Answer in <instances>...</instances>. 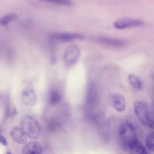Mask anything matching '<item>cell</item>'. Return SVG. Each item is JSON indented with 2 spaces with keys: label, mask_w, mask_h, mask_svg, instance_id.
Masks as SVG:
<instances>
[{
  "label": "cell",
  "mask_w": 154,
  "mask_h": 154,
  "mask_svg": "<svg viewBox=\"0 0 154 154\" xmlns=\"http://www.w3.org/2000/svg\"><path fill=\"white\" fill-rule=\"evenodd\" d=\"M80 55V51L75 45H71L65 49L63 55L64 61L68 66L74 65L78 60Z\"/></svg>",
  "instance_id": "cell-4"
},
{
  "label": "cell",
  "mask_w": 154,
  "mask_h": 154,
  "mask_svg": "<svg viewBox=\"0 0 154 154\" xmlns=\"http://www.w3.org/2000/svg\"><path fill=\"white\" fill-rule=\"evenodd\" d=\"M43 151L42 145L36 142H31L27 143L23 147L22 154H41Z\"/></svg>",
  "instance_id": "cell-7"
},
{
  "label": "cell",
  "mask_w": 154,
  "mask_h": 154,
  "mask_svg": "<svg viewBox=\"0 0 154 154\" xmlns=\"http://www.w3.org/2000/svg\"><path fill=\"white\" fill-rule=\"evenodd\" d=\"M2 94L0 91V100L2 98Z\"/></svg>",
  "instance_id": "cell-17"
},
{
  "label": "cell",
  "mask_w": 154,
  "mask_h": 154,
  "mask_svg": "<svg viewBox=\"0 0 154 154\" xmlns=\"http://www.w3.org/2000/svg\"><path fill=\"white\" fill-rule=\"evenodd\" d=\"M21 128L26 135L32 139L38 138L41 133V128L38 122L32 116L26 115L21 121Z\"/></svg>",
  "instance_id": "cell-1"
},
{
  "label": "cell",
  "mask_w": 154,
  "mask_h": 154,
  "mask_svg": "<svg viewBox=\"0 0 154 154\" xmlns=\"http://www.w3.org/2000/svg\"><path fill=\"white\" fill-rule=\"evenodd\" d=\"M146 144L148 148L153 152L154 149V134L153 131L149 132L146 139Z\"/></svg>",
  "instance_id": "cell-13"
},
{
  "label": "cell",
  "mask_w": 154,
  "mask_h": 154,
  "mask_svg": "<svg viewBox=\"0 0 154 154\" xmlns=\"http://www.w3.org/2000/svg\"><path fill=\"white\" fill-rule=\"evenodd\" d=\"M143 24V21L140 20L125 18L116 21L114 23V26L116 29H122L129 27L140 26Z\"/></svg>",
  "instance_id": "cell-5"
},
{
  "label": "cell",
  "mask_w": 154,
  "mask_h": 154,
  "mask_svg": "<svg viewBox=\"0 0 154 154\" xmlns=\"http://www.w3.org/2000/svg\"><path fill=\"white\" fill-rule=\"evenodd\" d=\"M128 78L130 84L134 89L140 90L142 89L143 83L137 76L133 74H130Z\"/></svg>",
  "instance_id": "cell-11"
},
{
  "label": "cell",
  "mask_w": 154,
  "mask_h": 154,
  "mask_svg": "<svg viewBox=\"0 0 154 154\" xmlns=\"http://www.w3.org/2000/svg\"><path fill=\"white\" fill-rule=\"evenodd\" d=\"M25 87L22 91L21 98L23 103L26 105L32 106L37 101V96L31 84L26 82Z\"/></svg>",
  "instance_id": "cell-3"
},
{
  "label": "cell",
  "mask_w": 154,
  "mask_h": 154,
  "mask_svg": "<svg viewBox=\"0 0 154 154\" xmlns=\"http://www.w3.org/2000/svg\"><path fill=\"white\" fill-rule=\"evenodd\" d=\"M11 135L13 140L16 143L20 144H24L27 141L26 134L21 128L14 127L11 131Z\"/></svg>",
  "instance_id": "cell-9"
},
{
  "label": "cell",
  "mask_w": 154,
  "mask_h": 154,
  "mask_svg": "<svg viewBox=\"0 0 154 154\" xmlns=\"http://www.w3.org/2000/svg\"><path fill=\"white\" fill-rule=\"evenodd\" d=\"M101 41L105 43L114 46H122L123 45L124 43L122 41L106 38H101Z\"/></svg>",
  "instance_id": "cell-14"
},
{
  "label": "cell",
  "mask_w": 154,
  "mask_h": 154,
  "mask_svg": "<svg viewBox=\"0 0 154 154\" xmlns=\"http://www.w3.org/2000/svg\"><path fill=\"white\" fill-rule=\"evenodd\" d=\"M137 154H148L146 148L143 145L138 149Z\"/></svg>",
  "instance_id": "cell-15"
},
{
  "label": "cell",
  "mask_w": 154,
  "mask_h": 154,
  "mask_svg": "<svg viewBox=\"0 0 154 154\" xmlns=\"http://www.w3.org/2000/svg\"><path fill=\"white\" fill-rule=\"evenodd\" d=\"M134 110L136 116L142 123L151 128H153V121L146 102L142 101L135 102Z\"/></svg>",
  "instance_id": "cell-2"
},
{
  "label": "cell",
  "mask_w": 154,
  "mask_h": 154,
  "mask_svg": "<svg viewBox=\"0 0 154 154\" xmlns=\"http://www.w3.org/2000/svg\"><path fill=\"white\" fill-rule=\"evenodd\" d=\"M18 18L17 15L14 13L8 14L0 19V25L5 26L9 22L16 20Z\"/></svg>",
  "instance_id": "cell-12"
},
{
  "label": "cell",
  "mask_w": 154,
  "mask_h": 154,
  "mask_svg": "<svg viewBox=\"0 0 154 154\" xmlns=\"http://www.w3.org/2000/svg\"><path fill=\"white\" fill-rule=\"evenodd\" d=\"M0 143L4 146L7 145V141L6 138L0 134Z\"/></svg>",
  "instance_id": "cell-16"
},
{
  "label": "cell",
  "mask_w": 154,
  "mask_h": 154,
  "mask_svg": "<svg viewBox=\"0 0 154 154\" xmlns=\"http://www.w3.org/2000/svg\"><path fill=\"white\" fill-rule=\"evenodd\" d=\"M51 38L53 41L66 42L76 39H83V37L81 35L75 33L58 32L52 34Z\"/></svg>",
  "instance_id": "cell-6"
},
{
  "label": "cell",
  "mask_w": 154,
  "mask_h": 154,
  "mask_svg": "<svg viewBox=\"0 0 154 154\" xmlns=\"http://www.w3.org/2000/svg\"><path fill=\"white\" fill-rule=\"evenodd\" d=\"M6 154H11L10 152H8Z\"/></svg>",
  "instance_id": "cell-18"
},
{
  "label": "cell",
  "mask_w": 154,
  "mask_h": 154,
  "mask_svg": "<svg viewBox=\"0 0 154 154\" xmlns=\"http://www.w3.org/2000/svg\"><path fill=\"white\" fill-rule=\"evenodd\" d=\"M111 100L115 109L119 112L124 111L125 109V101L124 97L117 93L110 94Z\"/></svg>",
  "instance_id": "cell-8"
},
{
  "label": "cell",
  "mask_w": 154,
  "mask_h": 154,
  "mask_svg": "<svg viewBox=\"0 0 154 154\" xmlns=\"http://www.w3.org/2000/svg\"><path fill=\"white\" fill-rule=\"evenodd\" d=\"M61 99V94L58 89H53L51 90L49 96V101L51 105H55L58 104Z\"/></svg>",
  "instance_id": "cell-10"
}]
</instances>
